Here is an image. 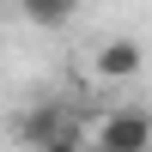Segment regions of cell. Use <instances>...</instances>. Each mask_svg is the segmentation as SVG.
<instances>
[{"label":"cell","instance_id":"5","mask_svg":"<svg viewBox=\"0 0 152 152\" xmlns=\"http://www.w3.org/2000/svg\"><path fill=\"white\" fill-rule=\"evenodd\" d=\"M49 152H91V146H85L79 134H67V140H55V146H49Z\"/></svg>","mask_w":152,"mask_h":152},{"label":"cell","instance_id":"2","mask_svg":"<svg viewBox=\"0 0 152 152\" xmlns=\"http://www.w3.org/2000/svg\"><path fill=\"white\" fill-rule=\"evenodd\" d=\"M97 152H152V116L146 110H110L97 122Z\"/></svg>","mask_w":152,"mask_h":152},{"label":"cell","instance_id":"3","mask_svg":"<svg viewBox=\"0 0 152 152\" xmlns=\"http://www.w3.org/2000/svg\"><path fill=\"white\" fill-rule=\"evenodd\" d=\"M140 67H146V55H140V43H134V37H110V43L91 55V73H97L104 85H128Z\"/></svg>","mask_w":152,"mask_h":152},{"label":"cell","instance_id":"1","mask_svg":"<svg viewBox=\"0 0 152 152\" xmlns=\"http://www.w3.org/2000/svg\"><path fill=\"white\" fill-rule=\"evenodd\" d=\"M67 134H79V128H73V116H67V104H61V97H43V104H31V110H18V116H12V140H18V146L49 152L55 140H67Z\"/></svg>","mask_w":152,"mask_h":152},{"label":"cell","instance_id":"4","mask_svg":"<svg viewBox=\"0 0 152 152\" xmlns=\"http://www.w3.org/2000/svg\"><path fill=\"white\" fill-rule=\"evenodd\" d=\"M18 12L43 31H67V18L79 12V0H18Z\"/></svg>","mask_w":152,"mask_h":152}]
</instances>
